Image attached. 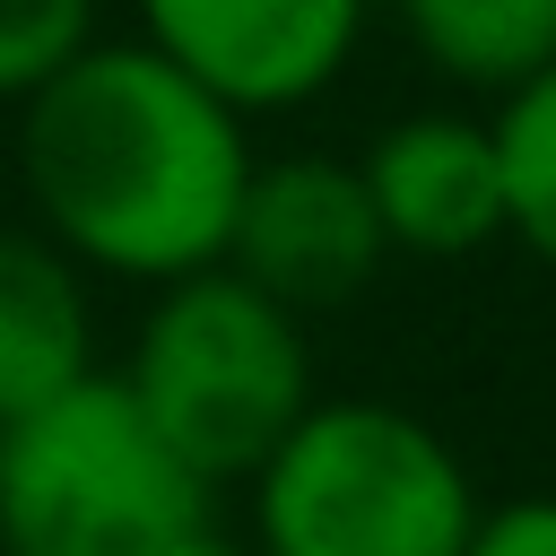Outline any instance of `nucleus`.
Instances as JSON below:
<instances>
[{
    "label": "nucleus",
    "instance_id": "obj_1",
    "mask_svg": "<svg viewBox=\"0 0 556 556\" xmlns=\"http://www.w3.org/2000/svg\"><path fill=\"white\" fill-rule=\"evenodd\" d=\"M243 174V113H226L139 35H96L17 104V182L35 235L104 278L174 287L217 269Z\"/></svg>",
    "mask_w": 556,
    "mask_h": 556
},
{
    "label": "nucleus",
    "instance_id": "obj_2",
    "mask_svg": "<svg viewBox=\"0 0 556 556\" xmlns=\"http://www.w3.org/2000/svg\"><path fill=\"white\" fill-rule=\"evenodd\" d=\"M478 486L391 400H313L252 469V556H460Z\"/></svg>",
    "mask_w": 556,
    "mask_h": 556
},
{
    "label": "nucleus",
    "instance_id": "obj_3",
    "mask_svg": "<svg viewBox=\"0 0 556 556\" xmlns=\"http://www.w3.org/2000/svg\"><path fill=\"white\" fill-rule=\"evenodd\" d=\"M122 391L200 486H235L313 408V348L287 304H269L217 261L156 287L139 348L122 365Z\"/></svg>",
    "mask_w": 556,
    "mask_h": 556
},
{
    "label": "nucleus",
    "instance_id": "obj_4",
    "mask_svg": "<svg viewBox=\"0 0 556 556\" xmlns=\"http://www.w3.org/2000/svg\"><path fill=\"white\" fill-rule=\"evenodd\" d=\"M208 495L122 374H87L0 426V556H148L208 521Z\"/></svg>",
    "mask_w": 556,
    "mask_h": 556
},
{
    "label": "nucleus",
    "instance_id": "obj_5",
    "mask_svg": "<svg viewBox=\"0 0 556 556\" xmlns=\"http://www.w3.org/2000/svg\"><path fill=\"white\" fill-rule=\"evenodd\" d=\"M391 261L382 217L365 200V174L348 156H252L235 226H226V269L243 287H261L269 304L330 313L348 295L374 287V269Z\"/></svg>",
    "mask_w": 556,
    "mask_h": 556
},
{
    "label": "nucleus",
    "instance_id": "obj_6",
    "mask_svg": "<svg viewBox=\"0 0 556 556\" xmlns=\"http://www.w3.org/2000/svg\"><path fill=\"white\" fill-rule=\"evenodd\" d=\"M139 43L200 78L226 113L313 104L365 43L374 0H130Z\"/></svg>",
    "mask_w": 556,
    "mask_h": 556
},
{
    "label": "nucleus",
    "instance_id": "obj_7",
    "mask_svg": "<svg viewBox=\"0 0 556 556\" xmlns=\"http://www.w3.org/2000/svg\"><path fill=\"white\" fill-rule=\"evenodd\" d=\"M365 200L382 217L391 252L417 261H460L478 243L504 235V165H495V130L469 113H408L391 122L365 156Z\"/></svg>",
    "mask_w": 556,
    "mask_h": 556
},
{
    "label": "nucleus",
    "instance_id": "obj_8",
    "mask_svg": "<svg viewBox=\"0 0 556 556\" xmlns=\"http://www.w3.org/2000/svg\"><path fill=\"white\" fill-rule=\"evenodd\" d=\"M87 374H96L87 269L35 226H0V426L35 417Z\"/></svg>",
    "mask_w": 556,
    "mask_h": 556
},
{
    "label": "nucleus",
    "instance_id": "obj_9",
    "mask_svg": "<svg viewBox=\"0 0 556 556\" xmlns=\"http://www.w3.org/2000/svg\"><path fill=\"white\" fill-rule=\"evenodd\" d=\"M408 43L478 96H513L556 61V0H391Z\"/></svg>",
    "mask_w": 556,
    "mask_h": 556
},
{
    "label": "nucleus",
    "instance_id": "obj_10",
    "mask_svg": "<svg viewBox=\"0 0 556 556\" xmlns=\"http://www.w3.org/2000/svg\"><path fill=\"white\" fill-rule=\"evenodd\" d=\"M495 165H504V235H521L556 269V61L495 104Z\"/></svg>",
    "mask_w": 556,
    "mask_h": 556
},
{
    "label": "nucleus",
    "instance_id": "obj_11",
    "mask_svg": "<svg viewBox=\"0 0 556 556\" xmlns=\"http://www.w3.org/2000/svg\"><path fill=\"white\" fill-rule=\"evenodd\" d=\"M96 43V0H0V104H26Z\"/></svg>",
    "mask_w": 556,
    "mask_h": 556
},
{
    "label": "nucleus",
    "instance_id": "obj_12",
    "mask_svg": "<svg viewBox=\"0 0 556 556\" xmlns=\"http://www.w3.org/2000/svg\"><path fill=\"white\" fill-rule=\"evenodd\" d=\"M460 556H556V495H513V504L478 513Z\"/></svg>",
    "mask_w": 556,
    "mask_h": 556
},
{
    "label": "nucleus",
    "instance_id": "obj_13",
    "mask_svg": "<svg viewBox=\"0 0 556 556\" xmlns=\"http://www.w3.org/2000/svg\"><path fill=\"white\" fill-rule=\"evenodd\" d=\"M148 556H252V547H235L217 521H191V530H174L165 547H148Z\"/></svg>",
    "mask_w": 556,
    "mask_h": 556
}]
</instances>
